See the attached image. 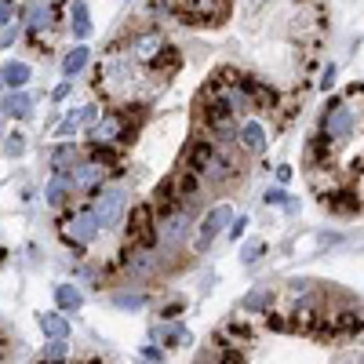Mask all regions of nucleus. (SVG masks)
Returning a JSON list of instances; mask_svg holds the SVG:
<instances>
[{
  "mask_svg": "<svg viewBox=\"0 0 364 364\" xmlns=\"http://www.w3.org/2000/svg\"><path fill=\"white\" fill-rule=\"evenodd\" d=\"M186 168L204 182V186H211V190L230 186V182H237V175H240L237 161L223 154V146L215 139H197L190 146V154H186Z\"/></svg>",
  "mask_w": 364,
  "mask_h": 364,
  "instance_id": "nucleus-1",
  "label": "nucleus"
},
{
  "mask_svg": "<svg viewBox=\"0 0 364 364\" xmlns=\"http://www.w3.org/2000/svg\"><path fill=\"white\" fill-rule=\"evenodd\" d=\"M353 132H357V109L346 99H331L321 113V132L317 135L328 139L331 146H343V142L353 139Z\"/></svg>",
  "mask_w": 364,
  "mask_h": 364,
  "instance_id": "nucleus-2",
  "label": "nucleus"
},
{
  "mask_svg": "<svg viewBox=\"0 0 364 364\" xmlns=\"http://www.w3.org/2000/svg\"><path fill=\"white\" fill-rule=\"evenodd\" d=\"M99 91L106 99H120L124 87L132 84V58L120 55V51H106L102 63H99Z\"/></svg>",
  "mask_w": 364,
  "mask_h": 364,
  "instance_id": "nucleus-3",
  "label": "nucleus"
},
{
  "mask_svg": "<svg viewBox=\"0 0 364 364\" xmlns=\"http://www.w3.org/2000/svg\"><path fill=\"white\" fill-rule=\"evenodd\" d=\"M102 223H99V215L91 211V204L87 208H77L70 219H63V240H70L73 248H87V245H95V240L102 237Z\"/></svg>",
  "mask_w": 364,
  "mask_h": 364,
  "instance_id": "nucleus-4",
  "label": "nucleus"
},
{
  "mask_svg": "<svg viewBox=\"0 0 364 364\" xmlns=\"http://www.w3.org/2000/svg\"><path fill=\"white\" fill-rule=\"evenodd\" d=\"M175 18L186 26H219L223 18H230V0H182Z\"/></svg>",
  "mask_w": 364,
  "mask_h": 364,
  "instance_id": "nucleus-5",
  "label": "nucleus"
},
{
  "mask_svg": "<svg viewBox=\"0 0 364 364\" xmlns=\"http://www.w3.org/2000/svg\"><path fill=\"white\" fill-rule=\"evenodd\" d=\"M91 211L99 215V223L109 230L117 226L120 219H124V211H128V190L124 186H106L99 190L95 197H91Z\"/></svg>",
  "mask_w": 364,
  "mask_h": 364,
  "instance_id": "nucleus-6",
  "label": "nucleus"
},
{
  "mask_svg": "<svg viewBox=\"0 0 364 364\" xmlns=\"http://www.w3.org/2000/svg\"><path fill=\"white\" fill-rule=\"evenodd\" d=\"M157 230H161V245L168 252H178L190 240V233H193V215H190V211H182V208H175V211H168V215H161Z\"/></svg>",
  "mask_w": 364,
  "mask_h": 364,
  "instance_id": "nucleus-7",
  "label": "nucleus"
},
{
  "mask_svg": "<svg viewBox=\"0 0 364 364\" xmlns=\"http://www.w3.org/2000/svg\"><path fill=\"white\" fill-rule=\"evenodd\" d=\"M55 22H58L55 0H29L22 11V26H29V37L48 33V29H55Z\"/></svg>",
  "mask_w": 364,
  "mask_h": 364,
  "instance_id": "nucleus-8",
  "label": "nucleus"
},
{
  "mask_svg": "<svg viewBox=\"0 0 364 364\" xmlns=\"http://www.w3.org/2000/svg\"><path fill=\"white\" fill-rule=\"evenodd\" d=\"M164 37L157 33V29H142V33L132 37V58L139 66H157V58L164 55Z\"/></svg>",
  "mask_w": 364,
  "mask_h": 364,
  "instance_id": "nucleus-9",
  "label": "nucleus"
},
{
  "mask_svg": "<svg viewBox=\"0 0 364 364\" xmlns=\"http://www.w3.org/2000/svg\"><path fill=\"white\" fill-rule=\"evenodd\" d=\"M70 175H73V190H80V193L95 197L99 190H106V186H102V182H106V168L95 164V161H80Z\"/></svg>",
  "mask_w": 364,
  "mask_h": 364,
  "instance_id": "nucleus-10",
  "label": "nucleus"
},
{
  "mask_svg": "<svg viewBox=\"0 0 364 364\" xmlns=\"http://www.w3.org/2000/svg\"><path fill=\"white\" fill-rule=\"evenodd\" d=\"M226 226H233V211H230L226 204H215V208H211L208 215L200 219V248H208L215 237H223Z\"/></svg>",
  "mask_w": 364,
  "mask_h": 364,
  "instance_id": "nucleus-11",
  "label": "nucleus"
},
{
  "mask_svg": "<svg viewBox=\"0 0 364 364\" xmlns=\"http://www.w3.org/2000/svg\"><path fill=\"white\" fill-rule=\"evenodd\" d=\"M237 146L248 149V154H266L269 135H266V128L259 124V120H240V128H237Z\"/></svg>",
  "mask_w": 364,
  "mask_h": 364,
  "instance_id": "nucleus-12",
  "label": "nucleus"
},
{
  "mask_svg": "<svg viewBox=\"0 0 364 364\" xmlns=\"http://www.w3.org/2000/svg\"><path fill=\"white\" fill-rule=\"evenodd\" d=\"M87 63H91V48H87V44H77V48H70V51L63 55V77H66V80L80 77V73L87 70Z\"/></svg>",
  "mask_w": 364,
  "mask_h": 364,
  "instance_id": "nucleus-13",
  "label": "nucleus"
},
{
  "mask_svg": "<svg viewBox=\"0 0 364 364\" xmlns=\"http://www.w3.org/2000/svg\"><path fill=\"white\" fill-rule=\"evenodd\" d=\"M70 193H73V175L70 171H55L51 182H48V204L63 208L70 200Z\"/></svg>",
  "mask_w": 364,
  "mask_h": 364,
  "instance_id": "nucleus-14",
  "label": "nucleus"
},
{
  "mask_svg": "<svg viewBox=\"0 0 364 364\" xmlns=\"http://www.w3.org/2000/svg\"><path fill=\"white\" fill-rule=\"evenodd\" d=\"M269 302H273V288H252L245 299H240V314H269Z\"/></svg>",
  "mask_w": 364,
  "mask_h": 364,
  "instance_id": "nucleus-15",
  "label": "nucleus"
},
{
  "mask_svg": "<svg viewBox=\"0 0 364 364\" xmlns=\"http://www.w3.org/2000/svg\"><path fill=\"white\" fill-rule=\"evenodd\" d=\"M29 80H33V70H29V63H18V58L4 63V84H8V91H22Z\"/></svg>",
  "mask_w": 364,
  "mask_h": 364,
  "instance_id": "nucleus-16",
  "label": "nucleus"
},
{
  "mask_svg": "<svg viewBox=\"0 0 364 364\" xmlns=\"http://www.w3.org/2000/svg\"><path fill=\"white\" fill-rule=\"evenodd\" d=\"M70 29H73L77 41H87L91 37V15H87L84 0H73V4H70Z\"/></svg>",
  "mask_w": 364,
  "mask_h": 364,
  "instance_id": "nucleus-17",
  "label": "nucleus"
},
{
  "mask_svg": "<svg viewBox=\"0 0 364 364\" xmlns=\"http://www.w3.org/2000/svg\"><path fill=\"white\" fill-rule=\"evenodd\" d=\"M154 339L164 343V346H186L190 343V331L178 328V324H157L154 328Z\"/></svg>",
  "mask_w": 364,
  "mask_h": 364,
  "instance_id": "nucleus-18",
  "label": "nucleus"
},
{
  "mask_svg": "<svg viewBox=\"0 0 364 364\" xmlns=\"http://www.w3.org/2000/svg\"><path fill=\"white\" fill-rule=\"evenodd\" d=\"M51 164H55V171H73V168L80 164V154H77V146H70V142L55 146V149H51Z\"/></svg>",
  "mask_w": 364,
  "mask_h": 364,
  "instance_id": "nucleus-19",
  "label": "nucleus"
},
{
  "mask_svg": "<svg viewBox=\"0 0 364 364\" xmlns=\"http://www.w3.org/2000/svg\"><path fill=\"white\" fill-rule=\"evenodd\" d=\"M55 302H58V310L77 314V310L84 306V295L77 291V284H58V288H55Z\"/></svg>",
  "mask_w": 364,
  "mask_h": 364,
  "instance_id": "nucleus-20",
  "label": "nucleus"
},
{
  "mask_svg": "<svg viewBox=\"0 0 364 364\" xmlns=\"http://www.w3.org/2000/svg\"><path fill=\"white\" fill-rule=\"evenodd\" d=\"M41 331L48 339H70V321L63 314H41Z\"/></svg>",
  "mask_w": 364,
  "mask_h": 364,
  "instance_id": "nucleus-21",
  "label": "nucleus"
},
{
  "mask_svg": "<svg viewBox=\"0 0 364 364\" xmlns=\"http://www.w3.org/2000/svg\"><path fill=\"white\" fill-rule=\"evenodd\" d=\"M4 113H8V117L26 120L29 113H33V99H29L26 91H8V99H4Z\"/></svg>",
  "mask_w": 364,
  "mask_h": 364,
  "instance_id": "nucleus-22",
  "label": "nucleus"
},
{
  "mask_svg": "<svg viewBox=\"0 0 364 364\" xmlns=\"http://www.w3.org/2000/svg\"><path fill=\"white\" fill-rule=\"evenodd\" d=\"M113 302H117L120 310H142V306H146V295H142V291H117Z\"/></svg>",
  "mask_w": 364,
  "mask_h": 364,
  "instance_id": "nucleus-23",
  "label": "nucleus"
},
{
  "mask_svg": "<svg viewBox=\"0 0 364 364\" xmlns=\"http://www.w3.org/2000/svg\"><path fill=\"white\" fill-rule=\"evenodd\" d=\"M66 357H70V343H66V339H48L44 360H66Z\"/></svg>",
  "mask_w": 364,
  "mask_h": 364,
  "instance_id": "nucleus-24",
  "label": "nucleus"
},
{
  "mask_svg": "<svg viewBox=\"0 0 364 364\" xmlns=\"http://www.w3.org/2000/svg\"><path fill=\"white\" fill-rule=\"evenodd\" d=\"M178 63H182V55H178L175 48H164V55L157 58V66H154V70H164V73H175V70H178Z\"/></svg>",
  "mask_w": 364,
  "mask_h": 364,
  "instance_id": "nucleus-25",
  "label": "nucleus"
},
{
  "mask_svg": "<svg viewBox=\"0 0 364 364\" xmlns=\"http://www.w3.org/2000/svg\"><path fill=\"white\" fill-rule=\"evenodd\" d=\"M262 252H266V245H262V240H252V245H245V248H240V262H245V266H255V262L262 259Z\"/></svg>",
  "mask_w": 364,
  "mask_h": 364,
  "instance_id": "nucleus-26",
  "label": "nucleus"
},
{
  "mask_svg": "<svg viewBox=\"0 0 364 364\" xmlns=\"http://www.w3.org/2000/svg\"><path fill=\"white\" fill-rule=\"evenodd\" d=\"M4 154H8V157H22V154H26V139H22L18 132H15V135H8V142H4Z\"/></svg>",
  "mask_w": 364,
  "mask_h": 364,
  "instance_id": "nucleus-27",
  "label": "nucleus"
},
{
  "mask_svg": "<svg viewBox=\"0 0 364 364\" xmlns=\"http://www.w3.org/2000/svg\"><path fill=\"white\" fill-rule=\"evenodd\" d=\"M331 364H364V346H360V350H346V353H339Z\"/></svg>",
  "mask_w": 364,
  "mask_h": 364,
  "instance_id": "nucleus-28",
  "label": "nucleus"
},
{
  "mask_svg": "<svg viewBox=\"0 0 364 364\" xmlns=\"http://www.w3.org/2000/svg\"><path fill=\"white\" fill-rule=\"evenodd\" d=\"M77 128H80V120H77V113H70V117L63 120V124H58V139H70Z\"/></svg>",
  "mask_w": 364,
  "mask_h": 364,
  "instance_id": "nucleus-29",
  "label": "nucleus"
},
{
  "mask_svg": "<svg viewBox=\"0 0 364 364\" xmlns=\"http://www.w3.org/2000/svg\"><path fill=\"white\" fill-rule=\"evenodd\" d=\"M288 193L284 190H266V204H277V208H288Z\"/></svg>",
  "mask_w": 364,
  "mask_h": 364,
  "instance_id": "nucleus-30",
  "label": "nucleus"
},
{
  "mask_svg": "<svg viewBox=\"0 0 364 364\" xmlns=\"http://www.w3.org/2000/svg\"><path fill=\"white\" fill-rule=\"evenodd\" d=\"M18 41V22H11V26H4V37H0V44H4V51L11 48Z\"/></svg>",
  "mask_w": 364,
  "mask_h": 364,
  "instance_id": "nucleus-31",
  "label": "nucleus"
},
{
  "mask_svg": "<svg viewBox=\"0 0 364 364\" xmlns=\"http://www.w3.org/2000/svg\"><path fill=\"white\" fill-rule=\"evenodd\" d=\"M248 230V215H240V219H233V226H230V237L233 240H240V233Z\"/></svg>",
  "mask_w": 364,
  "mask_h": 364,
  "instance_id": "nucleus-32",
  "label": "nucleus"
},
{
  "mask_svg": "<svg viewBox=\"0 0 364 364\" xmlns=\"http://www.w3.org/2000/svg\"><path fill=\"white\" fill-rule=\"evenodd\" d=\"M70 91H73V84H70V80H63V84H58V87L51 91V99H55V102H63V99L70 95Z\"/></svg>",
  "mask_w": 364,
  "mask_h": 364,
  "instance_id": "nucleus-33",
  "label": "nucleus"
},
{
  "mask_svg": "<svg viewBox=\"0 0 364 364\" xmlns=\"http://www.w3.org/2000/svg\"><path fill=\"white\" fill-rule=\"evenodd\" d=\"M142 357H146V360H154V364H164V353H161L157 346H146V350H142Z\"/></svg>",
  "mask_w": 364,
  "mask_h": 364,
  "instance_id": "nucleus-34",
  "label": "nucleus"
},
{
  "mask_svg": "<svg viewBox=\"0 0 364 364\" xmlns=\"http://www.w3.org/2000/svg\"><path fill=\"white\" fill-rule=\"evenodd\" d=\"M331 84H336V66L328 63V70L321 73V87H331Z\"/></svg>",
  "mask_w": 364,
  "mask_h": 364,
  "instance_id": "nucleus-35",
  "label": "nucleus"
},
{
  "mask_svg": "<svg viewBox=\"0 0 364 364\" xmlns=\"http://www.w3.org/2000/svg\"><path fill=\"white\" fill-rule=\"evenodd\" d=\"M277 178H281V182H288V178H291V168H288V164H281V168H277Z\"/></svg>",
  "mask_w": 364,
  "mask_h": 364,
  "instance_id": "nucleus-36",
  "label": "nucleus"
}]
</instances>
